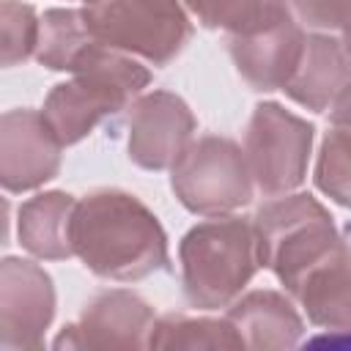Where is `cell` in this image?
I'll use <instances>...</instances> for the list:
<instances>
[{
  "label": "cell",
  "mask_w": 351,
  "mask_h": 351,
  "mask_svg": "<svg viewBox=\"0 0 351 351\" xmlns=\"http://www.w3.org/2000/svg\"><path fill=\"white\" fill-rule=\"evenodd\" d=\"M315 184L332 200L351 206V132L335 129L326 134L315 167Z\"/></svg>",
  "instance_id": "2e32d148"
},
{
  "label": "cell",
  "mask_w": 351,
  "mask_h": 351,
  "mask_svg": "<svg viewBox=\"0 0 351 351\" xmlns=\"http://www.w3.org/2000/svg\"><path fill=\"white\" fill-rule=\"evenodd\" d=\"M38 27L41 22H36V14L30 5L16 0L3 3V63L5 66L25 60L36 49Z\"/></svg>",
  "instance_id": "e0dca14e"
},
{
  "label": "cell",
  "mask_w": 351,
  "mask_h": 351,
  "mask_svg": "<svg viewBox=\"0 0 351 351\" xmlns=\"http://www.w3.org/2000/svg\"><path fill=\"white\" fill-rule=\"evenodd\" d=\"M129 154L140 167L162 170L176 165V159L186 151V140L195 129V118L189 107L165 90L143 96L132 107L129 123Z\"/></svg>",
  "instance_id": "9c48e42d"
},
{
  "label": "cell",
  "mask_w": 351,
  "mask_h": 351,
  "mask_svg": "<svg viewBox=\"0 0 351 351\" xmlns=\"http://www.w3.org/2000/svg\"><path fill=\"white\" fill-rule=\"evenodd\" d=\"M332 121H335L340 129H348V132H351V80L346 82V88H343V90L337 93V99H335Z\"/></svg>",
  "instance_id": "d6986e66"
},
{
  "label": "cell",
  "mask_w": 351,
  "mask_h": 351,
  "mask_svg": "<svg viewBox=\"0 0 351 351\" xmlns=\"http://www.w3.org/2000/svg\"><path fill=\"white\" fill-rule=\"evenodd\" d=\"M255 233L261 263L271 266L291 291L313 266L343 247L332 217L310 195H291L261 208Z\"/></svg>",
  "instance_id": "3957f363"
},
{
  "label": "cell",
  "mask_w": 351,
  "mask_h": 351,
  "mask_svg": "<svg viewBox=\"0 0 351 351\" xmlns=\"http://www.w3.org/2000/svg\"><path fill=\"white\" fill-rule=\"evenodd\" d=\"M348 80H351V60L346 49L326 36H310L304 41L299 66L288 80L285 90L299 104L321 112L329 104H335L337 93L346 88Z\"/></svg>",
  "instance_id": "8fae6325"
},
{
  "label": "cell",
  "mask_w": 351,
  "mask_h": 351,
  "mask_svg": "<svg viewBox=\"0 0 351 351\" xmlns=\"http://www.w3.org/2000/svg\"><path fill=\"white\" fill-rule=\"evenodd\" d=\"M52 315L49 277L30 261H3V321L5 329H41Z\"/></svg>",
  "instance_id": "7c38bea8"
},
{
  "label": "cell",
  "mask_w": 351,
  "mask_h": 351,
  "mask_svg": "<svg viewBox=\"0 0 351 351\" xmlns=\"http://www.w3.org/2000/svg\"><path fill=\"white\" fill-rule=\"evenodd\" d=\"M186 291L200 304L230 299L261 263L258 233L241 219H211L192 228L181 244Z\"/></svg>",
  "instance_id": "277c9868"
},
{
  "label": "cell",
  "mask_w": 351,
  "mask_h": 351,
  "mask_svg": "<svg viewBox=\"0 0 351 351\" xmlns=\"http://www.w3.org/2000/svg\"><path fill=\"white\" fill-rule=\"evenodd\" d=\"M313 143V126L277 104H261L247 129V165L266 195L302 184Z\"/></svg>",
  "instance_id": "52a82bcc"
},
{
  "label": "cell",
  "mask_w": 351,
  "mask_h": 351,
  "mask_svg": "<svg viewBox=\"0 0 351 351\" xmlns=\"http://www.w3.org/2000/svg\"><path fill=\"white\" fill-rule=\"evenodd\" d=\"M343 49H346V55H348V60H351V16H348V22L343 25Z\"/></svg>",
  "instance_id": "ffe728a7"
},
{
  "label": "cell",
  "mask_w": 351,
  "mask_h": 351,
  "mask_svg": "<svg viewBox=\"0 0 351 351\" xmlns=\"http://www.w3.org/2000/svg\"><path fill=\"white\" fill-rule=\"evenodd\" d=\"M206 27H225L236 36L258 33L288 16L282 0H184Z\"/></svg>",
  "instance_id": "5bb4252c"
},
{
  "label": "cell",
  "mask_w": 351,
  "mask_h": 351,
  "mask_svg": "<svg viewBox=\"0 0 351 351\" xmlns=\"http://www.w3.org/2000/svg\"><path fill=\"white\" fill-rule=\"evenodd\" d=\"M82 16L96 41L156 66L176 58L192 33L178 0H85Z\"/></svg>",
  "instance_id": "5b68a950"
},
{
  "label": "cell",
  "mask_w": 351,
  "mask_h": 351,
  "mask_svg": "<svg viewBox=\"0 0 351 351\" xmlns=\"http://www.w3.org/2000/svg\"><path fill=\"white\" fill-rule=\"evenodd\" d=\"M71 247L85 266L112 280H137L167 263L156 217L123 192H93L74 206Z\"/></svg>",
  "instance_id": "6da1fadb"
},
{
  "label": "cell",
  "mask_w": 351,
  "mask_h": 351,
  "mask_svg": "<svg viewBox=\"0 0 351 351\" xmlns=\"http://www.w3.org/2000/svg\"><path fill=\"white\" fill-rule=\"evenodd\" d=\"M60 140L44 112L11 110L3 115L0 176L8 192L33 189L49 181L60 165Z\"/></svg>",
  "instance_id": "ba28073f"
},
{
  "label": "cell",
  "mask_w": 351,
  "mask_h": 351,
  "mask_svg": "<svg viewBox=\"0 0 351 351\" xmlns=\"http://www.w3.org/2000/svg\"><path fill=\"white\" fill-rule=\"evenodd\" d=\"M173 189L197 214H225L250 203L252 173L236 143L203 137L176 159Z\"/></svg>",
  "instance_id": "8992f818"
},
{
  "label": "cell",
  "mask_w": 351,
  "mask_h": 351,
  "mask_svg": "<svg viewBox=\"0 0 351 351\" xmlns=\"http://www.w3.org/2000/svg\"><path fill=\"white\" fill-rule=\"evenodd\" d=\"M71 195L47 192L19 208V241L41 258H66L71 247Z\"/></svg>",
  "instance_id": "4fadbf2b"
},
{
  "label": "cell",
  "mask_w": 351,
  "mask_h": 351,
  "mask_svg": "<svg viewBox=\"0 0 351 351\" xmlns=\"http://www.w3.org/2000/svg\"><path fill=\"white\" fill-rule=\"evenodd\" d=\"M299 16L315 27H343L351 16V0H293Z\"/></svg>",
  "instance_id": "ac0fdd59"
},
{
  "label": "cell",
  "mask_w": 351,
  "mask_h": 351,
  "mask_svg": "<svg viewBox=\"0 0 351 351\" xmlns=\"http://www.w3.org/2000/svg\"><path fill=\"white\" fill-rule=\"evenodd\" d=\"M304 41L307 38L296 27V22H291V16H282L280 22L258 33L236 36L230 52L250 85H255L258 90H274L285 88L293 77Z\"/></svg>",
  "instance_id": "30bf717a"
},
{
  "label": "cell",
  "mask_w": 351,
  "mask_h": 351,
  "mask_svg": "<svg viewBox=\"0 0 351 351\" xmlns=\"http://www.w3.org/2000/svg\"><path fill=\"white\" fill-rule=\"evenodd\" d=\"M93 41L85 16L77 11H47L38 27V44H36V55L44 66L55 69V71H71L74 60L80 58V52Z\"/></svg>",
  "instance_id": "9a60e30c"
},
{
  "label": "cell",
  "mask_w": 351,
  "mask_h": 351,
  "mask_svg": "<svg viewBox=\"0 0 351 351\" xmlns=\"http://www.w3.org/2000/svg\"><path fill=\"white\" fill-rule=\"evenodd\" d=\"M71 71L77 77L55 85L44 104V118L63 145L82 140L104 115L121 110L148 82V71L140 63L96 38L80 52Z\"/></svg>",
  "instance_id": "7a4b0ae2"
}]
</instances>
